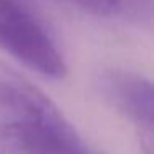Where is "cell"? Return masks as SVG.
Listing matches in <instances>:
<instances>
[{"label":"cell","instance_id":"4","mask_svg":"<svg viewBox=\"0 0 154 154\" xmlns=\"http://www.w3.org/2000/svg\"><path fill=\"white\" fill-rule=\"evenodd\" d=\"M0 154H98L75 126L42 128L0 121Z\"/></svg>","mask_w":154,"mask_h":154},{"label":"cell","instance_id":"3","mask_svg":"<svg viewBox=\"0 0 154 154\" xmlns=\"http://www.w3.org/2000/svg\"><path fill=\"white\" fill-rule=\"evenodd\" d=\"M0 121L42 128L73 126L47 93L4 60H0Z\"/></svg>","mask_w":154,"mask_h":154},{"label":"cell","instance_id":"2","mask_svg":"<svg viewBox=\"0 0 154 154\" xmlns=\"http://www.w3.org/2000/svg\"><path fill=\"white\" fill-rule=\"evenodd\" d=\"M98 93L137 131L144 154H152V85L139 73L109 68L98 75Z\"/></svg>","mask_w":154,"mask_h":154},{"label":"cell","instance_id":"5","mask_svg":"<svg viewBox=\"0 0 154 154\" xmlns=\"http://www.w3.org/2000/svg\"><path fill=\"white\" fill-rule=\"evenodd\" d=\"M83 12L100 17H109L123 8V0H68Z\"/></svg>","mask_w":154,"mask_h":154},{"label":"cell","instance_id":"1","mask_svg":"<svg viewBox=\"0 0 154 154\" xmlns=\"http://www.w3.org/2000/svg\"><path fill=\"white\" fill-rule=\"evenodd\" d=\"M0 50L47 78L60 80L68 71L47 27L17 0H0Z\"/></svg>","mask_w":154,"mask_h":154}]
</instances>
